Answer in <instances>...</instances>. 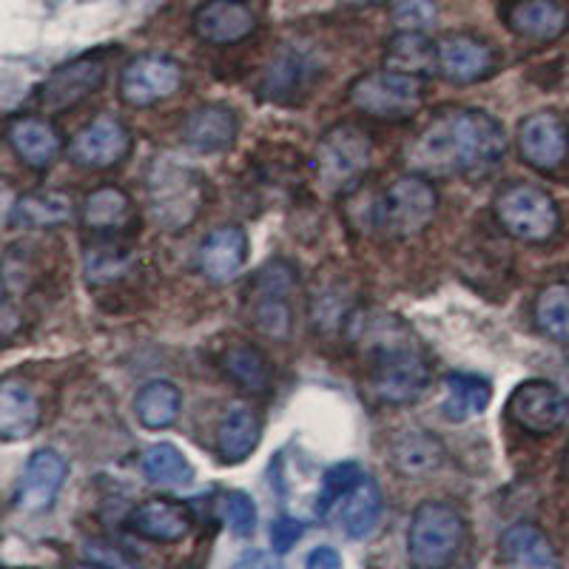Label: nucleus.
Here are the masks:
<instances>
[{
  "mask_svg": "<svg viewBox=\"0 0 569 569\" xmlns=\"http://www.w3.org/2000/svg\"><path fill=\"white\" fill-rule=\"evenodd\" d=\"M467 538L465 516L447 501L416 507L408 527V556L419 569H445L456 561Z\"/></svg>",
  "mask_w": 569,
  "mask_h": 569,
  "instance_id": "f03ea898",
  "label": "nucleus"
},
{
  "mask_svg": "<svg viewBox=\"0 0 569 569\" xmlns=\"http://www.w3.org/2000/svg\"><path fill=\"white\" fill-rule=\"evenodd\" d=\"M257 29V14L242 0H206L194 14V32L206 43H242Z\"/></svg>",
  "mask_w": 569,
  "mask_h": 569,
  "instance_id": "6ab92c4d",
  "label": "nucleus"
},
{
  "mask_svg": "<svg viewBox=\"0 0 569 569\" xmlns=\"http://www.w3.org/2000/svg\"><path fill=\"white\" fill-rule=\"evenodd\" d=\"M206 206V182L174 160H157L149 171L151 217L166 231H182Z\"/></svg>",
  "mask_w": 569,
  "mask_h": 569,
  "instance_id": "7ed1b4c3",
  "label": "nucleus"
},
{
  "mask_svg": "<svg viewBox=\"0 0 569 569\" xmlns=\"http://www.w3.org/2000/svg\"><path fill=\"white\" fill-rule=\"evenodd\" d=\"M180 405L182 393L177 385L149 382L140 393H137L134 410L142 427H149V430H166V427L174 425V419L180 416Z\"/></svg>",
  "mask_w": 569,
  "mask_h": 569,
  "instance_id": "72a5a7b5",
  "label": "nucleus"
},
{
  "mask_svg": "<svg viewBox=\"0 0 569 569\" xmlns=\"http://www.w3.org/2000/svg\"><path fill=\"white\" fill-rule=\"evenodd\" d=\"M532 317H536V325L543 337H550L552 342L569 345V284H547L536 297Z\"/></svg>",
  "mask_w": 569,
  "mask_h": 569,
  "instance_id": "f704fd0d",
  "label": "nucleus"
},
{
  "mask_svg": "<svg viewBox=\"0 0 569 569\" xmlns=\"http://www.w3.org/2000/svg\"><path fill=\"white\" fill-rule=\"evenodd\" d=\"M439 74L456 86L479 83L496 71V52L472 34H447L436 43Z\"/></svg>",
  "mask_w": 569,
  "mask_h": 569,
  "instance_id": "2eb2a0df",
  "label": "nucleus"
},
{
  "mask_svg": "<svg viewBox=\"0 0 569 569\" xmlns=\"http://www.w3.org/2000/svg\"><path fill=\"white\" fill-rule=\"evenodd\" d=\"M248 259V237L240 226L213 228L197 251V266L208 282H231Z\"/></svg>",
  "mask_w": 569,
  "mask_h": 569,
  "instance_id": "5701e85b",
  "label": "nucleus"
},
{
  "mask_svg": "<svg viewBox=\"0 0 569 569\" xmlns=\"http://www.w3.org/2000/svg\"><path fill=\"white\" fill-rule=\"evenodd\" d=\"M569 151L567 123L556 111H536L518 126V154L538 171H556Z\"/></svg>",
  "mask_w": 569,
  "mask_h": 569,
  "instance_id": "4468645a",
  "label": "nucleus"
},
{
  "mask_svg": "<svg viewBox=\"0 0 569 569\" xmlns=\"http://www.w3.org/2000/svg\"><path fill=\"white\" fill-rule=\"evenodd\" d=\"M496 220L521 242H547L558 233L561 211L543 188L532 182H510L496 197Z\"/></svg>",
  "mask_w": 569,
  "mask_h": 569,
  "instance_id": "423d86ee",
  "label": "nucleus"
},
{
  "mask_svg": "<svg viewBox=\"0 0 569 569\" xmlns=\"http://www.w3.org/2000/svg\"><path fill=\"white\" fill-rule=\"evenodd\" d=\"M385 69L413 74V78H430L439 74V52L425 32H399L385 49Z\"/></svg>",
  "mask_w": 569,
  "mask_h": 569,
  "instance_id": "c756f323",
  "label": "nucleus"
},
{
  "mask_svg": "<svg viewBox=\"0 0 569 569\" xmlns=\"http://www.w3.org/2000/svg\"><path fill=\"white\" fill-rule=\"evenodd\" d=\"M302 80V60L297 54H284L271 66L266 78V94L271 100H291Z\"/></svg>",
  "mask_w": 569,
  "mask_h": 569,
  "instance_id": "58836bf2",
  "label": "nucleus"
},
{
  "mask_svg": "<svg viewBox=\"0 0 569 569\" xmlns=\"http://www.w3.org/2000/svg\"><path fill=\"white\" fill-rule=\"evenodd\" d=\"M106 63L100 58H78L58 69L43 80L38 89V103L46 114H60V111L74 109L83 103L89 94L103 86Z\"/></svg>",
  "mask_w": 569,
  "mask_h": 569,
  "instance_id": "f8f14e48",
  "label": "nucleus"
},
{
  "mask_svg": "<svg viewBox=\"0 0 569 569\" xmlns=\"http://www.w3.org/2000/svg\"><path fill=\"white\" fill-rule=\"evenodd\" d=\"M240 120L228 106H200L182 123V146L197 154H222L233 149Z\"/></svg>",
  "mask_w": 569,
  "mask_h": 569,
  "instance_id": "a211bd4d",
  "label": "nucleus"
},
{
  "mask_svg": "<svg viewBox=\"0 0 569 569\" xmlns=\"http://www.w3.org/2000/svg\"><path fill=\"white\" fill-rule=\"evenodd\" d=\"M66 569H106V567H98V563H71V567Z\"/></svg>",
  "mask_w": 569,
  "mask_h": 569,
  "instance_id": "c03bdc74",
  "label": "nucleus"
},
{
  "mask_svg": "<svg viewBox=\"0 0 569 569\" xmlns=\"http://www.w3.org/2000/svg\"><path fill=\"white\" fill-rule=\"evenodd\" d=\"M373 142L359 126L339 123L322 134L317 146V180L322 191L339 194L362 180L370 169Z\"/></svg>",
  "mask_w": 569,
  "mask_h": 569,
  "instance_id": "0eeeda50",
  "label": "nucleus"
},
{
  "mask_svg": "<svg viewBox=\"0 0 569 569\" xmlns=\"http://www.w3.org/2000/svg\"><path fill=\"white\" fill-rule=\"evenodd\" d=\"M305 569H345V561L342 556H339L337 547L322 543V547H313V550L308 552V558H305Z\"/></svg>",
  "mask_w": 569,
  "mask_h": 569,
  "instance_id": "a19ab883",
  "label": "nucleus"
},
{
  "mask_svg": "<svg viewBox=\"0 0 569 569\" xmlns=\"http://www.w3.org/2000/svg\"><path fill=\"white\" fill-rule=\"evenodd\" d=\"M505 20L518 38L552 43L569 29V9L561 0H516Z\"/></svg>",
  "mask_w": 569,
  "mask_h": 569,
  "instance_id": "b1692460",
  "label": "nucleus"
},
{
  "mask_svg": "<svg viewBox=\"0 0 569 569\" xmlns=\"http://www.w3.org/2000/svg\"><path fill=\"white\" fill-rule=\"evenodd\" d=\"M439 208V191L425 174H405L390 182L376 202L373 220L388 237H416Z\"/></svg>",
  "mask_w": 569,
  "mask_h": 569,
  "instance_id": "39448f33",
  "label": "nucleus"
},
{
  "mask_svg": "<svg viewBox=\"0 0 569 569\" xmlns=\"http://www.w3.org/2000/svg\"><path fill=\"white\" fill-rule=\"evenodd\" d=\"M305 525L291 516H279L271 525V543L277 552H288L291 547H297V541L302 538Z\"/></svg>",
  "mask_w": 569,
  "mask_h": 569,
  "instance_id": "ea45409f",
  "label": "nucleus"
},
{
  "mask_svg": "<svg viewBox=\"0 0 569 569\" xmlns=\"http://www.w3.org/2000/svg\"><path fill=\"white\" fill-rule=\"evenodd\" d=\"M373 393L388 405H408L425 393L430 368L408 337H379L373 348Z\"/></svg>",
  "mask_w": 569,
  "mask_h": 569,
  "instance_id": "20e7f679",
  "label": "nucleus"
},
{
  "mask_svg": "<svg viewBox=\"0 0 569 569\" xmlns=\"http://www.w3.org/2000/svg\"><path fill=\"white\" fill-rule=\"evenodd\" d=\"M74 217V200L66 191H32L14 200L9 211V226L23 231H40V228H58Z\"/></svg>",
  "mask_w": 569,
  "mask_h": 569,
  "instance_id": "393cba45",
  "label": "nucleus"
},
{
  "mask_svg": "<svg viewBox=\"0 0 569 569\" xmlns=\"http://www.w3.org/2000/svg\"><path fill=\"white\" fill-rule=\"evenodd\" d=\"M69 476V465L58 450H38L27 461V470L20 476L14 490V505L23 512H43L54 505L60 487Z\"/></svg>",
  "mask_w": 569,
  "mask_h": 569,
  "instance_id": "dca6fc26",
  "label": "nucleus"
},
{
  "mask_svg": "<svg viewBox=\"0 0 569 569\" xmlns=\"http://www.w3.org/2000/svg\"><path fill=\"white\" fill-rule=\"evenodd\" d=\"M365 479V472L359 470V465H353V461H348V465H337L330 467L328 472H325L322 479V492H319V501H317V512H330L333 507L342 501L345 496H348L350 490H353L359 481Z\"/></svg>",
  "mask_w": 569,
  "mask_h": 569,
  "instance_id": "e433bc0d",
  "label": "nucleus"
},
{
  "mask_svg": "<svg viewBox=\"0 0 569 569\" xmlns=\"http://www.w3.org/2000/svg\"><path fill=\"white\" fill-rule=\"evenodd\" d=\"M7 140L14 154H18V160L38 171L52 169L60 151H63V140H60L58 129L46 117L38 114L12 117L7 123Z\"/></svg>",
  "mask_w": 569,
  "mask_h": 569,
  "instance_id": "f3484780",
  "label": "nucleus"
},
{
  "mask_svg": "<svg viewBox=\"0 0 569 569\" xmlns=\"http://www.w3.org/2000/svg\"><path fill=\"white\" fill-rule=\"evenodd\" d=\"M445 459V441L425 427H408L390 441V461L405 479H427L436 470H441Z\"/></svg>",
  "mask_w": 569,
  "mask_h": 569,
  "instance_id": "aec40b11",
  "label": "nucleus"
},
{
  "mask_svg": "<svg viewBox=\"0 0 569 569\" xmlns=\"http://www.w3.org/2000/svg\"><path fill=\"white\" fill-rule=\"evenodd\" d=\"M339 527L345 530V536L353 538V541H362V538L373 536V530L379 527V518H382L385 498L379 485H376L370 476H365L348 496L339 501Z\"/></svg>",
  "mask_w": 569,
  "mask_h": 569,
  "instance_id": "bb28decb",
  "label": "nucleus"
},
{
  "mask_svg": "<svg viewBox=\"0 0 569 569\" xmlns=\"http://www.w3.org/2000/svg\"><path fill=\"white\" fill-rule=\"evenodd\" d=\"M345 7H373V3H385V0H342Z\"/></svg>",
  "mask_w": 569,
  "mask_h": 569,
  "instance_id": "37998d69",
  "label": "nucleus"
},
{
  "mask_svg": "<svg viewBox=\"0 0 569 569\" xmlns=\"http://www.w3.org/2000/svg\"><path fill=\"white\" fill-rule=\"evenodd\" d=\"M222 370L231 376L233 385H240L246 393H268L273 382V370L268 365L266 353L253 345H231L222 353Z\"/></svg>",
  "mask_w": 569,
  "mask_h": 569,
  "instance_id": "2f4dec72",
  "label": "nucleus"
},
{
  "mask_svg": "<svg viewBox=\"0 0 569 569\" xmlns=\"http://www.w3.org/2000/svg\"><path fill=\"white\" fill-rule=\"evenodd\" d=\"M348 98L373 120H408L425 103V80L393 69L370 71L353 80Z\"/></svg>",
  "mask_w": 569,
  "mask_h": 569,
  "instance_id": "6e6552de",
  "label": "nucleus"
},
{
  "mask_svg": "<svg viewBox=\"0 0 569 569\" xmlns=\"http://www.w3.org/2000/svg\"><path fill=\"white\" fill-rule=\"evenodd\" d=\"M510 419L532 436L556 433L569 419V396L561 388L543 379L521 382L510 396Z\"/></svg>",
  "mask_w": 569,
  "mask_h": 569,
  "instance_id": "9b49d317",
  "label": "nucleus"
},
{
  "mask_svg": "<svg viewBox=\"0 0 569 569\" xmlns=\"http://www.w3.org/2000/svg\"><path fill=\"white\" fill-rule=\"evenodd\" d=\"M182 89V69L169 54H140L120 71V98L129 106L146 109Z\"/></svg>",
  "mask_w": 569,
  "mask_h": 569,
  "instance_id": "9d476101",
  "label": "nucleus"
},
{
  "mask_svg": "<svg viewBox=\"0 0 569 569\" xmlns=\"http://www.w3.org/2000/svg\"><path fill=\"white\" fill-rule=\"evenodd\" d=\"M131 134L117 117H98L69 142V160L80 169H114L129 157Z\"/></svg>",
  "mask_w": 569,
  "mask_h": 569,
  "instance_id": "ddd939ff",
  "label": "nucleus"
},
{
  "mask_svg": "<svg viewBox=\"0 0 569 569\" xmlns=\"http://www.w3.org/2000/svg\"><path fill=\"white\" fill-rule=\"evenodd\" d=\"M297 288V273L288 262L277 259L268 262L266 268H259L257 277L251 282V317L266 337L271 339H288L293 325L291 313V293Z\"/></svg>",
  "mask_w": 569,
  "mask_h": 569,
  "instance_id": "1a4fd4ad",
  "label": "nucleus"
},
{
  "mask_svg": "<svg viewBox=\"0 0 569 569\" xmlns=\"http://www.w3.org/2000/svg\"><path fill=\"white\" fill-rule=\"evenodd\" d=\"M563 470H567V479H569V450H567V461H563Z\"/></svg>",
  "mask_w": 569,
  "mask_h": 569,
  "instance_id": "a18cd8bd",
  "label": "nucleus"
},
{
  "mask_svg": "<svg viewBox=\"0 0 569 569\" xmlns=\"http://www.w3.org/2000/svg\"><path fill=\"white\" fill-rule=\"evenodd\" d=\"M220 516L237 538H248L257 530V505L248 492L231 490L220 496Z\"/></svg>",
  "mask_w": 569,
  "mask_h": 569,
  "instance_id": "c9c22d12",
  "label": "nucleus"
},
{
  "mask_svg": "<svg viewBox=\"0 0 569 569\" xmlns=\"http://www.w3.org/2000/svg\"><path fill=\"white\" fill-rule=\"evenodd\" d=\"M40 405L27 385L7 379L0 385V439L23 441L38 430Z\"/></svg>",
  "mask_w": 569,
  "mask_h": 569,
  "instance_id": "cd10ccee",
  "label": "nucleus"
},
{
  "mask_svg": "<svg viewBox=\"0 0 569 569\" xmlns=\"http://www.w3.org/2000/svg\"><path fill=\"white\" fill-rule=\"evenodd\" d=\"M140 467L142 476L157 487H186L194 481V465L182 456V450L169 445V441L151 445L142 453Z\"/></svg>",
  "mask_w": 569,
  "mask_h": 569,
  "instance_id": "473e14b6",
  "label": "nucleus"
},
{
  "mask_svg": "<svg viewBox=\"0 0 569 569\" xmlns=\"http://www.w3.org/2000/svg\"><path fill=\"white\" fill-rule=\"evenodd\" d=\"M505 151L507 137L496 117L479 109H447L410 142L408 160L419 174H485Z\"/></svg>",
  "mask_w": 569,
  "mask_h": 569,
  "instance_id": "f257e3e1",
  "label": "nucleus"
},
{
  "mask_svg": "<svg viewBox=\"0 0 569 569\" xmlns=\"http://www.w3.org/2000/svg\"><path fill=\"white\" fill-rule=\"evenodd\" d=\"M80 220L83 228L98 237L106 233L123 231L131 222V200L123 188L117 186H103L94 188L83 202V211H80Z\"/></svg>",
  "mask_w": 569,
  "mask_h": 569,
  "instance_id": "c85d7f7f",
  "label": "nucleus"
},
{
  "mask_svg": "<svg viewBox=\"0 0 569 569\" xmlns=\"http://www.w3.org/2000/svg\"><path fill=\"white\" fill-rule=\"evenodd\" d=\"M262 439V425H259L257 410L248 405H233L217 425V453L222 465H240L251 459Z\"/></svg>",
  "mask_w": 569,
  "mask_h": 569,
  "instance_id": "a878e982",
  "label": "nucleus"
},
{
  "mask_svg": "<svg viewBox=\"0 0 569 569\" xmlns=\"http://www.w3.org/2000/svg\"><path fill=\"white\" fill-rule=\"evenodd\" d=\"M231 569H279V561L266 550H248L231 563Z\"/></svg>",
  "mask_w": 569,
  "mask_h": 569,
  "instance_id": "79ce46f5",
  "label": "nucleus"
},
{
  "mask_svg": "<svg viewBox=\"0 0 569 569\" xmlns=\"http://www.w3.org/2000/svg\"><path fill=\"white\" fill-rule=\"evenodd\" d=\"M191 525H194L191 510L171 498H149L137 505L129 516V530L157 543L182 541L191 532Z\"/></svg>",
  "mask_w": 569,
  "mask_h": 569,
  "instance_id": "4be33fe9",
  "label": "nucleus"
},
{
  "mask_svg": "<svg viewBox=\"0 0 569 569\" xmlns=\"http://www.w3.org/2000/svg\"><path fill=\"white\" fill-rule=\"evenodd\" d=\"M498 556H501L505 569H561L556 543L541 527L530 525V521L507 527L498 541Z\"/></svg>",
  "mask_w": 569,
  "mask_h": 569,
  "instance_id": "412c9836",
  "label": "nucleus"
},
{
  "mask_svg": "<svg viewBox=\"0 0 569 569\" xmlns=\"http://www.w3.org/2000/svg\"><path fill=\"white\" fill-rule=\"evenodd\" d=\"M492 401V388L487 379L472 373H453L445 382V401L441 413L450 421H467L472 416H481Z\"/></svg>",
  "mask_w": 569,
  "mask_h": 569,
  "instance_id": "7c9ffc66",
  "label": "nucleus"
},
{
  "mask_svg": "<svg viewBox=\"0 0 569 569\" xmlns=\"http://www.w3.org/2000/svg\"><path fill=\"white\" fill-rule=\"evenodd\" d=\"M390 20L399 32H427L436 27L439 9L433 0H393Z\"/></svg>",
  "mask_w": 569,
  "mask_h": 569,
  "instance_id": "4c0bfd02",
  "label": "nucleus"
}]
</instances>
